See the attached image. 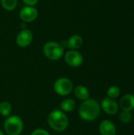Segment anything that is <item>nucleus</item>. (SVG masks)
I'll use <instances>...</instances> for the list:
<instances>
[{"label": "nucleus", "instance_id": "2eb2a0df", "mask_svg": "<svg viewBox=\"0 0 134 135\" xmlns=\"http://www.w3.org/2000/svg\"><path fill=\"white\" fill-rule=\"evenodd\" d=\"M12 111V105L8 101H2L0 103V114L4 117L9 116Z\"/></svg>", "mask_w": 134, "mask_h": 135}, {"label": "nucleus", "instance_id": "9b49d317", "mask_svg": "<svg viewBox=\"0 0 134 135\" xmlns=\"http://www.w3.org/2000/svg\"><path fill=\"white\" fill-rule=\"evenodd\" d=\"M119 106L122 111L131 112L134 109V95L126 94L119 101Z\"/></svg>", "mask_w": 134, "mask_h": 135}, {"label": "nucleus", "instance_id": "aec40b11", "mask_svg": "<svg viewBox=\"0 0 134 135\" xmlns=\"http://www.w3.org/2000/svg\"><path fill=\"white\" fill-rule=\"evenodd\" d=\"M26 5L29 6H33L36 4H37V2H39V0H22Z\"/></svg>", "mask_w": 134, "mask_h": 135}, {"label": "nucleus", "instance_id": "f257e3e1", "mask_svg": "<svg viewBox=\"0 0 134 135\" xmlns=\"http://www.w3.org/2000/svg\"><path fill=\"white\" fill-rule=\"evenodd\" d=\"M101 108L100 104L93 99L84 100L78 109V114L81 119L85 121H92L100 115Z\"/></svg>", "mask_w": 134, "mask_h": 135}, {"label": "nucleus", "instance_id": "412c9836", "mask_svg": "<svg viewBox=\"0 0 134 135\" xmlns=\"http://www.w3.org/2000/svg\"><path fill=\"white\" fill-rule=\"evenodd\" d=\"M0 135H5V134H3V132H2V131H0Z\"/></svg>", "mask_w": 134, "mask_h": 135}, {"label": "nucleus", "instance_id": "f3484780", "mask_svg": "<svg viewBox=\"0 0 134 135\" xmlns=\"http://www.w3.org/2000/svg\"><path fill=\"white\" fill-rule=\"evenodd\" d=\"M107 94L109 98L111 99H115L117 97H118V96L120 95V89L118 86L113 85L111 86L107 92Z\"/></svg>", "mask_w": 134, "mask_h": 135}, {"label": "nucleus", "instance_id": "ddd939ff", "mask_svg": "<svg viewBox=\"0 0 134 135\" xmlns=\"http://www.w3.org/2000/svg\"><path fill=\"white\" fill-rule=\"evenodd\" d=\"M74 92V95L76 96V97L81 100H86L88 99H89L90 97V93L88 89L84 86V85H77V87L74 88L73 89Z\"/></svg>", "mask_w": 134, "mask_h": 135}, {"label": "nucleus", "instance_id": "a211bd4d", "mask_svg": "<svg viewBox=\"0 0 134 135\" xmlns=\"http://www.w3.org/2000/svg\"><path fill=\"white\" fill-rule=\"evenodd\" d=\"M119 118H120V120L123 123H128L132 120L133 116H132V114L130 113V112L122 111L119 115Z\"/></svg>", "mask_w": 134, "mask_h": 135}, {"label": "nucleus", "instance_id": "4468645a", "mask_svg": "<svg viewBox=\"0 0 134 135\" xmlns=\"http://www.w3.org/2000/svg\"><path fill=\"white\" fill-rule=\"evenodd\" d=\"M76 108V102L73 99L66 98L60 104V109L63 112H72Z\"/></svg>", "mask_w": 134, "mask_h": 135}, {"label": "nucleus", "instance_id": "20e7f679", "mask_svg": "<svg viewBox=\"0 0 134 135\" xmlns=\"http://www.w3.org/2000/svg\"><path fill=\"white\" fill-rule=\"evenodd\" d=\"M23 128V121L17 115H9L4 122V130L7 135H20Z\"/></svg>", "mask_w": 134, "mask_h": 135}, {"label": "nucleus", "instance_id": "6e6552de", "mask_svg": "<svg viewBox=\"0 0 134 135\" xmlns=\"http://www.w3.org/2000/svg\"><path fill=\"white\" fill-rule=\"evenodd\" d=\"M38 17V10L34 6H25L20 11V18L26 23L34 21Z\"/></svg>", "mask_w": 134, "mask_h": 135}, {"label": "nucleus", "instance_id": "9d476101", "mask_svg": "<svg viewBox=\"0 0 134 135\" xmlns=\"http://www.w3.org/2000/svg\"><path fill=\"white\" fill-rule=\"evenodd\" d=\"M99 131L101 135H116L117 133L115 125L108 119H105L100 123Z\"/></svg>", "mask_w": 134, "mask_h": 135}, {"label": "nucleus", "instance_id": "f03ea898", "mask_svg": "<svg viewBox=\"0 0 134 135\" xmlns=\"http://www.w3.org/2000/svg\"><path fill=\"white\" fill-rule=\"evenodd\" d=\"M47 123L53 131L62 132L66 131L69 126V118L62 111L54 109L49 113Z\"/></svg>", "mask_w": 134, "mask_h": 135}, {"label": "nucleus", "instance_id": "dca6fc26", "mask_svg": "<svg viewBox=\"0 0 134 135\" xmlns=\"http://www.w3.org/2000/svg\"><path fill=\"white\" fill-rule=\"evenodd\" d=\"M1 4L3 9L11 11L16 8L17 5V0H1Z\"/></svg>", "mask_w": 134, "mask_h": 135}, {"label": "nucleus", "instance_id": "0eeeda50", "mask_svg": "<svg viewBox=\"0 0 134 135\" xmlns=\"http://www.w3.org/2000/svg\"><path fill=\"white\" fill-rule=\"evenodd\" d=\"M32 39H33L32 32L29 29L25 28L17 34L16 38V43L21 47H26L31 44Z\"/></svg>", "mask_w": 134, "mask_h": 135}, {"label": "nucleus", "instance_id": "7ed1b4c3", "mask_svg": "<svg viewBox=\"0 0 134 135\" xmlns=\"http://www.w3.org/2000/svg\"><path fill=\"white\" fill-rule=\"evenodd\" d=\"M43 52L46 58L51 61H57L64 55L63 46L55 41H49L43 47Z\"/></svg>", "mask_w": 134, "mask_h": 135}, {"label": "nucleus", "instance_id": "1a4fd4ad", "mask_svg": "<svg viewBox=\"0 0 134 135\" xmlns=\"http://www.w3.org/2000/svg\"><path fill=\"white\" fill-rule=\"evenodd\" d=\"M101 107L104 112L108 115H115L118 111V104L117 102L109 97H106L102 100Z\"/></svg>", "mask_w": 134, "mask_h": 135}, {"label": "nucleus", "instance_id": "6ab92c4d", "mask_svg": "<svg viewBox=\"0 0 134 135\" xmlns=\"http://www.w3.org/2000/svg\"><path fill=\"white\" fill-rule=\"evenodd\" d=\"M30 135H51L50 133L43 129H41V128H38V129H36L35 131H33L32 132V134Z\"/></svg>", "mask_w": 134, "mask_h": 135}, {"label": "nucleus", "instance_id": "f8f14e48", "mask_svg": "<svg viewBox=\"0 0 134 135\" xmlns=\"http://www.w3.org/2000/svg\"><path fill=\"white\" fill-rule=\"evenodd\" d=\"M83 44V39L80 35H73L71 36L66 43L67 47L70 50H77Z\"/></svg>", "mask_w": 134, "mask_h": 135}, {"label": "nucleus", "instance_id": "39448f33", "mask_svg": "<svg viewBox=\"0 0 134 135\" xmlns=\"http://www.w3.org/2000/svg\"><path fill=\"white\" fill-rule=\"evenodd\" d=\"M54 92L59 96H68L73 90V82L67 78H60L54 84Z\"/></svg>", "mask_w": 134, "mask_h": 135}, {"label": "nucleus", "instance_id": "423d86ee", "mask_svg": "<svg viewBox=\"0 0 134 135\" xmlns=\"http://www.w3.org/2000/svg\"><path fill=\"white\" fill-rule=\"evenodd\" d=\"M65 62L71 67H79L84 62L82 55L77 50H70L64 55Z\"/></svg>", "mask_w": 134, "mask_h": 135}]
</instances>
